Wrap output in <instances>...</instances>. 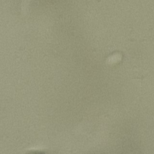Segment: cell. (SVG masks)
I'll list each match as a JSON object with an SVG mask.
<instances>
[{"instance_id":"obj_1","label":"cell","mask_w":154,"mask_h":154,"mask_svg":"<svg viewBox=\"0 0 154 154\" xmlns=\"http://www.w3.org/2000/svg\"><path fill=\"white\" fill-rule=\"evenodd\" d=\"M122 58V55L119 54H114L111 56H110L109 57H108V60H107V62L109 64H112V63H117L118 61H119Z\"/></svg>"}]
</instances>
